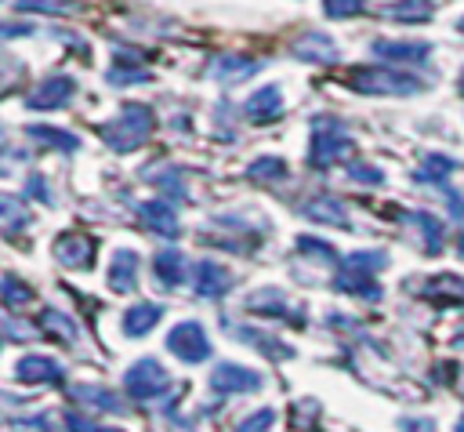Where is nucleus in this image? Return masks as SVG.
<instances>
[{
	"label": "nucleus",
	"mask_w": 464,
	"mask_h": 432,
	"mask_svg": "<svg viewBox=\"0 0 464 432\" xmlns=\"http://www.w3.org/2000/svg\"><path fill=\"white\" fill-rule=\"evenodd\" d=\"M156 120H152V109L141 105V102H127L109 123L98 127L102 142L112 149V152H134L149 134H152Z\"/></svg>",
	"instance_id": "1"
},
{
	"label": "nucleus",
	"mask_w": 464,
	"mask_h": 432,
	"mask_svg": "<svg viewBox=\"0 0 464 432\" xmlns=\"http://www.w3.org/2000/svg\"><path fill=\"white\" fill-rule=\"evenodd\" d=\"M348 87L359 94H420L428 80L395 65H359L348 73Z\"/></svg>",
	"instance_id": "2"
},
{
	"label": "nucleus",
	"mask_w": 464,
	"mask_h": 432,
	"mask_svg": "<svg viewBox=\"0 0 464 432\" xmlns=\"http://www.w3.org/2000/svg\"><path fill=\"white\" fill-rule=\"evenodd\" d=\"M352 152V134L344 120L337 116H312V145H308V163L326 171L330 163L344 160Z\"/></svg>",
	"instance_id": "3"
},
{
	"label": "nucleus",
	"mask_w": 464,
	"mask_h": 432,
	"mask_svg": "<svg viewBox=\"0 0 464 432\" xmlns=\"http://www.w3.org/2000/svg\"><path fill=\"white\" fill-rule=\"evenodd\" d=\"M170 385H174V381H170V374L163 370V363H160L156 356H141V359L130 363L127 374H123V392H127L130 399H138V403H152V399L167 396Z\"/></svg>",
	"instance_id": "4"
},
{
	"label": "nucleus",
	"mask_w": 464,
	"mask_h": 432,
	"mask_svg": "<svg viewBox=\"0 0 464 432\" xmlns=\"http://www.w3.org/2000/svg\"><path fill=\"white\" fill-rule=\"evenodd\" d=\"M167 349H170L181 363H203V359L214 356V345H210L203 323H196V319L174 323V327L167 330Z\"/></svg>",
	"instance_id": "5"
},
{
	"label": "nucleus",
	"mask_w": 464,
	"mask_h": 432,
	"mask_svg": "<svg viewBox=\"0 0 464 432\" xmlns=\"http://www.w3.org/2000/svg\"><path fill=\"white\" fill-rule=\"evenodd\" d=\"M72 94H76V80L69 73H51L25 94V105L29 109H62L72 102Z\"/></svg>",
	"instance_id": "6"
},
{
	"label": "nucleus",
	"mask_w": 464,
	"mask_h": 432,
	"mask_svg": "<svg viewBox=\"0 0 464 432\" xmlns=\"http://www.w3.org/2000/svg\"><path fill=\"white\" fill-rule=\"evenodd\" d=\"M265 385V378L257 374V370H250V367H243V363H218L214 370H210V388L214 392H221V396H232V392H257Z\"/></svg>",
	"instance_id": "7"
},
{
	"label": "nucleus",
	"mask_w": 464,
	"mask_h": 432,
	"mask_svg": "<svg viewBox=\"0 0 464 432\" xmlns=\"http://www.w3.org/2000/svg\"><path fill=\"white\" fill-rule=\"evenodd\" d=\"M246 312H254V316H261V319H297V323H304V312L301 309H290V298L279 290V287H261V290H254L246 301Z\"/></svg>",
	"instance_id": "8"
},
{
	"label": "nucleus",
	"mask_w": 464,
	"mask_h": 432,
	"mask_svg": "<svg viewBox=\"0 0 464 432\" xmlns=\"http://www.w3.org/2000/svg\"><path fill=\"white\" fill-rule=\"evenodd\" d=\"M290 54L308 65H334L341 58L334 36H326V33H301L297 40H290Z\"/></svg>",
	"instance_id": "9"
},
{
	"label": "nucleus",
	"mask_w": 464,
	"mask_h": 432,
	"mask_svg": "<svg viewBox=\"0 0 464 432\" xmlns=\"http://www.w3.org/2000/svg\"><path fill=\"white\" fill-rule=\"evenodd\" d=\"M232 283L236 280L221 261H196V269H192V287H196L199 298L218 301V298H225L232 290Z\"/></svg>",
	"instance_id": "10"
},
{
	"label": "nucleus",
	"mask_w": 464,
	"mask_h": 432,
	"mask_svg": "<svg viewBox=\"0 0 464 432\" xmlns=\"http://www.w3.org/2000/svg\"><path fill=\"white\" fill-rule=\"evenodd\" d=\"M14 378L25 385H58L65 381V367L54 356H22L14 363Z\"/></svg>",
	"instance_id": "11"
},
{
	"label": "nucleus",
	"mask_w": 464,
	"mask_h": 432,
	"mask_svg": "<svg viewBox=\"0 0 464 432\" xmlns=\"http://www.w3.org/2000/svg\"><path fill=\"white\" fill-rule=\"evenodd\" d=\"M138 218L149 232L163 236V240H174L178 236V211H174V200H149V203H138Z\"/></svg>",
	"instance_id": "12"
},
{
	"label": "nucleus",
	"mask_w": 464,
	"mask_h": 432,
	"mask_svg": "<svg viewBox=\"0 0 464 432\" xmlns=\"http://www.w3.org/2000/svg\"><path fill=\"white\" fill-rule=\"evenodd\" d=\"M94 250H98V243H94L91 236L65 232V236L54 240V258H58V265H65V269H87V265L94 261Z\"/></svg>",
	"instance_id": "13"
},
{
	"label": "nucleus",
	"mask_w": 464,
	"mask_h": 432,
	"mask_svg": "<svg viewBox=\"0 0 464 432\" xmlns=\"http://www.w3.org/2000/svg\"><path fill=\"white\" fill-rule=\"evenodd\" d=\"M334 290H341V294H348V298H362V301H381V298H384L377 276L359 272V269H348V265L337 269V276H334Z\"/></svg>",
	"instance_id": "14"
},
{
	"label": "nucleus",
	"mask_w": 464,
	"mask_h": 432,
	"mask_svg": "<svg viewBox=\"0 0 464 432\" xmlns=\"http://www.w3.org/2000/svg\"><path fill=\"white\" fill-rule=\"evenodd\" d=\"M69 396L76 399V403H83L87 410H102V414H127V403H123V396L116 392V388H105V385H72L69 388Z\"/></svg>",
	"instance_id": "15"
},
{
	"label": "nucleus",
	"mask_w": 464,
	"mask_h": 432,
	"mask_svg": "<svg viewBox=\"0 0 464 432\" xmlns=\"http://www.w3.org/2000/svg\"><path fill=\"white\" fill-rule=\"evenodd\" d=\"M370 51H373L377 58H388V62L420 65V62H428L431 44H424V40H373Z\"/></svg>",
	"instance_id": "16"
},
{
	"label": "nucleus",
	"mask_w": 464,
	"mask_h": 432,
	"mask_svg": "<svg viewBox=\"0 0 464 432\" xmlns=\"http://www.w3.org/2000/svg\"><path fill=\"white\" fill-rule=\"evenodd\" d=\"M145 174V182H152L167 200H174V203H185L188 200V185H185V174L170 163V160H160V163H152V167H145L141 171Z\"/></svg>",
	"instance_id": "17"
},
{
	"label": "nucleus",
	"mask_w": 464,
	"mask_h": 432,
	"mask_svg": "<svg viewBox=\"0 0 464 432\" xmlns=\"http://www.w3.org/2000/svg\"><path fill=\"white\" fill-rule=\"evenodd\" d=\"M301 214L308 221H319V225H334V229H352V218H348V207L337 200V196H312L301 203Z\"/></svg>",
	"instance_id": "18"
},
{
	"label": "nucleus",
	"mask_w": 464,
	"mask_h": 432,
	"mask_svg": "<svg viewBox=\"0 0 464 432\" xmlns=\"http://www.w3.org/2000/svg\"><path fill=\"white\" fill-rule=\"evenodd\" d=\"M185 265H188V261H185V254H181L178 247H163V250H156V258H152V276H156V283H160L163 290H178V287L185 283V276H188Z\"/></svg>",
	"instance_id": "19"
},
{
	"label": "nucleus",
	"mask_w": 464,
	"mask_h": 432,
	"mask_svg": "<svg viewBox=\"0 0 464 432\" xmlns=\"http://www.w3.org/2000/svg\"><path fill=\"white\" fill-rule=\"evenodd\" d=\"M243 113H246L254 123H272V120H279V113H283V91H279V83H265L261 91H254V94L246 98Z\"/></svg>",
	"instance_id": "20"
},
{
	"label": "nucleus",
	"mask_w": 464,
	"mask_h": 432,
	"mask_svg": "<svg viewBox=\"0 0 464 432\" xmlns=\"http://www.w3.org/2000/svg\"><path fill=\"white\" fill-rule=\"evenodd\" d=\"M138 265H141L138 250L120 247V250L112 254V261H109V287H112L116 294H130L134 283H138Z\"/></svg>",
	"instance_id": "21"
},
{
	"label": "nucleus",
	"mask_w": 464,
	"mask_h": 432,
	"mask_svg": "<svg viewBox=\"0 0 464 432\" xmlns=\"http://www.w3.org/2000/svg\"><path fill=\"white\" fill-rule=\"evenodd\" d=\"M232 338H239V341H246V345H254L257 352H265L268 359H290L294 356V349L290 345H283L279 338H272V334H265V330H254V327H246V323H228L225 327Z\"/></svg>",
	"instance_id": "22"
},
{
	"label": "nucleus",
	"mask_w": 464,
	"mask_h": 432,
	"mask_svg": "<svg viewBox=\"0 0 464 432\" xmlns=\"http://www.w3.org/2000/svg\"><path fill=\"white\" fill-rule=\"evenodd\" d=\"M257 69H261V62L250 58V54H221V58H214L210 76L221 80V83H243V80H250Z\"/></svg>",
	"instance_id": "23"
},
{
	"label": "nucleus",
	"mask_w": 464,
	"mask_h": 432,
	"mask_svg": "<svg viewBox=\"0 0 464 432\" xmlns=\"http://www.w3.org/2000/svg\"><path fill=\"white\" fill-rule=\"evenodd\" d=\"M160 316H163V305H156V301H138V305H130V309L123 312V334H127V338H141V334H149V330L160 323Z\"/></svg>",
	"instance_id": "24"
},
{
	"label": "nucleus",
	"mask_w": 464,
	"mask_h": 432,
	"mask_svg": "<svg viewBox=\"0 0 464 432\" xmlns=\"http://www.w3.org/2000/svg\"><path fill=\"white\" fill-rule=\"evenodd\" d=\"M25 138L36 142V145L62 149V152H76L80 149V138L72 131H62V127H51V123H25Z\"/></svg>",
	"instance_id": "25"
},
{
	"label": "nucleus",
	"mask_w": 464,
	"mask_h": 432,
	"mask_svg": "<svg viewBox=\"0 0 464 432\" xmlns=\"http://www.w3.org/2000/svg\"><path fill=\"white\" fill-rule=\"evenodd\" d=\"M457 171V160L453 156H442V152H428L424 163L413 171V182L417 185H446V178Z\"/></svg>",
	"instance_id": "26"
},
{
	"label": "nucleus",
	"mask_w": 464,
	"mask_h": 432,
	"mask_svg": "<svg viewBox=\"0 0 464 432\" xmlns=\"http://www.w3.org/2000/svg\"><path fill=\"white\" fill-rule=\"evenodd\" d=\"M286 171H290L286 160H283V156H272V152H265V156H257V160L246 163V178H250V182H265V185L283 182Z\"/></svg>",
	"instance_id": "27"
},
{
	"label": "nucleus",
	"mask_w": 464,
	"mask_h": 432,
	"mask_svg": "<svg viewBox=\"0 0 464 432\" xmlns=\"http://www.w3.org/2000/svg\"><path fill=\"white\" fill-rule=\"evenodd\" d=\"M381 15L392 18V22H428L431 18V4L428 0H395V4H384Z\"/></svg>",
	"instance_id": "28"
},
{
	"label": "nucleus",
	"mask_w": 464,
	"mask_h": 432,
	"mask_svg": "<svg viewBox=\"0 0 464 432\" xmlns=\"http://www.w3.org/2000/svg\"><path fill=\"white\" fill-rule=\"evenodd\" d=\"M420 232H424V247L431 250V254H439L442 250V221L431 214V211H413V214H406Z\"/></svg>",
	"instance_id": "29"
},
{
	"label": "nucleus",
	"mask_w": 464,
	"mask_h": 432,
	"mask_svg": "<svg viewBox=\"0 0 464 432\" xmlns=\"http://www.w3.org/2000/svg\"><path fill=\"white\" fill-rule=\"evenodd\" d=\"M14 11H22V15H29V11H36V15H76L80 4L76 0H14Z\"/></svg>",
	"instance_id": "30"
},
{
	"label": "nucleus",
	"mask_w": 464,
	"mask_h": 432,
	"mask_svg": "<svg viewBox=\"0 0 464 432\" xmlns=\"http://www.w3.org/2000/svg\"><path fill=\"white\" fill-rule=\"evenodd\" d=\"M344 265H348V269H359V272L377 276V272L388 265V250H352V254L344 258Z\"/></svg>",
	"instance_id": "31"
},
{
	"label": "nucleus",
	"mask_w": 464,
	"mask_h": 432,
	"mask_svg": "<svg viewBox=\"0 0 464 432\" xmlns=\"http://www.w3.org/2000/svg\"><path fill=\"white\" fill-rule=\"evenodd\" d=\"M0 218H4V232L14 236L22 225H29V211H22V203L14 196H4L0 200Z\"/></svg>",
	"instance_id": "32"
},
{
	"label": "nucleus",
	"mask_w": 464,
	"mask_h": 432,
	"mask_svg": "<svg viewBox=\"0 0 464 432\" xmlns=\"http://www.w3.org/2000/svg\"><path fill=\"white\" fill-rule=\"evenodd\" d=\"M25 301H33V287L22 283L14 272H4V305H7V309H18V305H25Z\"/></svg>",
	"instance_id": "33"
},
{
	"label": "nucleus",
	"mask_w": 464,
	"mask_h": 432,
	"mask_svg": "<svg viewBox=\"0 0 464 432\" xmlns=\"http://www.w3.org/2000/svg\"><path fill=\"white\" fill-rule=\"evenodd\" d=\"M40 323H44V327H51L54 334H62L65 341H76V338H80L76 323H72L65 312H58V309H44V312H40Z\"/></svg>",
	"instance_id": "34"
},
{
	"label": "nucleus",
	"mask_w": 464,
	"mask_h": 432,
	"mask_svg": "<svg viewBox=\"0 0 464 432\" xmlns=\"http://www.w3.org/2000/svg\"><path fill=\"white\" fill-rule=\"evenodd\" d=\"M344 171H348L352 182H362V185H381L384 182V171L373 167V163H362V160H352Z\"/></svg>",
	"instance_id": "35"
},
{
	"label": "nucleus",
	"mask_w": 464,
	"mask_h": 432,
	"mask_svg": "<svg viewBox=\"0 0 464 432\" xmlns=\"http://www.w3.org/2000/svg\"><path fill=\"white\" fill-rule=\"evenodd\" d=\"M366 0H323V15L326 18H355L362 15Z\"/></svg>",
	"instance_id": "36"
},
{
	"label": "nucleus",
	"mask_w": 464,
	"mask_h": 432,
	"mask_svg": "<svg viewBox=\"0 0 464 432\" xmlns=\"http://www.w3.org/2000/svg\"><path fill=\"white\" fill-rule=\"evenodd\" d=\"M105 80H109L112 87H127V83H145L149 73H145V69H127L123 62H116V69H109Z\"/></svg>",
	"instance_id": "37"
},
{
	"label": "nucleus",
	"mask_w": 464,
	"mask_h": 432,
	"mask_svg": "<svg viewBox=\"0 0 464 432\" xmlns=\"http://www.w3.org/2000/svg\"><path fill=\"white\" fill-rule=\"evenodd\" d=\"M297 250H301V254H312V258H323L326 265H330V261H337V250H334L330 243L315 240V236H297Z\"/></svg>",
	"instance_id": "38"
},
{
	"label": "nucleus",
	"mask_w": 464,
	"mask_h": 432,
	"mask_svg": "<svg viewBox=\"0 0 464 432\" xmlns=\"http://www.w3.org/2000/svg\"><path fill=\"white\" fill-rule=\"evenodd\" d=\"M272 421H276V410L261 407V410L246 414V417H243V421L236 425V432H268V428H272Z\"/></svg>",
	"instance_id": "39"
},
{
	"label": "nucleus",
	"mask_w": 464,
	"mask_h": 432,
	"mask_svg": "<svg viewBox=\"0 0 464 432\" xmlns=\"http://www.w3.org/2000/svg\"><path fill=\"white\" fill-rule=\"evenodd\" d=\"M65 428L69 432H120V428H109V425H98L94 417H83L80 410H65Z\"/></svg>",
	"instance_id": "40"
},
{
	"label": "nucleus",
	"mask_w": 464,
	"mask_h": 432,
	"mask_svg": "<svg viewBox=\"0 0 464 432\" xmlns=\"http://www.w3.org/2000/svg\"><path fill=\"white\" fill-rule=\"evenodd\" d=\"M25 196H33V200H40V203H51V200H54L44 174H29V178H25Z\"/></svg>",
	"instance_id": "41"
},
{
	"label": "nucleus",
	"mask_w": 464,
	"mask_h": 432,
	"mask_svg": "<svg viewBox=\"0 0 464 432\" xmlns=\"http://www.w3.org/2000/svg\"><path fill=\"white\" fill-rule=\"evenodd\" d=\"M402 432H435V417H399Z\"/></svg>",
	"instance_id": "42"
},
{
	"label": "nucleus",
	"mask_w": 464,
	"mask_h": 432,
	"mask_svg": "<svg viewBox=\"0 0 464 432\" xmlns=\"http://www.w3.org/2000/svg\"><path fill=\"white\" fill-rule=\"evenodd\" d=\"M446 203H450V214L457 221H464V192L460 189H446Z\"/></svg>",
	"instance_id": "43"
},
{
	"label": "nucleus",
	"mask_w": 464,
	"mask_h": 432,
	"mask_svg": "<svg viewBox=\"0 0 464 432\" xmlns=\"http://www.w3.org/2000/svg\"><path fill=\"white\" fill-rule=\"evenodd\" d=\"M18 33H33V22H22V25H18V22H7V25H4V36H7V40H14Z\"/></svg>",
	"instance_id": "44"
},
{
	"label": "nucleus",
	"mask_w": 464,
	"mask_h": 432,
	"mask_svg": "<svg viewBox=\"0 0 464 432\" xmlns=\"http://www.w3.org/2000/svg\"><path fill=\"white\" fill-rule=\"evenodd\" d=\"M457 254H460V258H464V236H460V243H457Z\"/></svg>",
	"instance_id": "45"
},
{
	"label": "nucleus",
	"mask_w": 464,
	"mask_h": 432,
	"mask_svg": "<svg viewBox=\"0 0 464 432\" xmlns=\"http://www.w3.org/2000/svg\"><path fill=\"white\" fill-rule=\"evenodd\" d=\"M457 432H464V417H460V421H457Z\"/></svg>",
	"instance_id": "46"
},
{
	"label": "nucleus",
	"mask_w": 464,
	"mask_h": 432,
	"mask_svg": "<svg viewBox=\"0 0 464 432\" xmlns=\"http://www.w3.org/2000/svg\"><path fill=\"white\" fill-rule=\"evenodd\" d=\"M457 29H460V33H464V18H460V22H457Z\"/></svg>",
	"instance_id": "47"
},
{
	"label": "nucleus",
	"mask_w": 464,
	"mask_h": 432,
	"mask_svg": "<svg viewBox=\"0 0 464 432\" xmlns=\"http://www.w3.org/2000/svg\"><path fill=\"white\" fill-rule=\"evenodd\" d=\"M460 91H464V73H460Z\"/></svg>",
	"instance_id": "48"
},
{
	"label": "nucleus",
	"mask_w": 464,
	"mask_h": 432,
	"mask_svg": "<svg viewBox=\"0 0 464 432\" xmlns=\"http://www.w3.org/2000/svg\"><path fill=\"white\" fill-rule=\"evenodd\" d=\"M457 345H464V334H460V338H457Z\"/></svg>",
	"instance_id": "49"
}]
</instances>
